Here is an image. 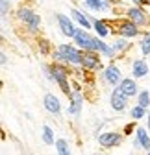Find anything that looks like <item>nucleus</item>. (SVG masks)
Wrapping results in <instances>:
<instances>
[{
  "label": "nucleus",
  "mask_w": 150,
  "mask_h": 155,
  "mask_svg": "<svg viewBox=\"0 0 150 155\" xmlns=\"http://www.w3.org/2000/svg\"><path fill=\"white\" fill-rule=\"evenodd\" d=\"M76 43H78L82 48L93 52V50H98V43H100V41H98V39H93L87 31L80 30V31H76Z\"/></svg>",
  "instance_id": "1"
},
{
  "label": "nucleus",
  "mask_w": 150,
  "mask_h": 155,
  "mask_svg": "<svg viewBox=\"0 0 150 155\" xmlns=\"http://www.w3.org/2000/svg\"><path fill=\"white\" fill-rule=\"evenodd\" d=\"M58 57H61V59H67L70 63H82V54L78 50H74L72 46H60V52H58Z\"/></svg>",
  "instance_id": "2"
},
{
  "label": "nucleus",
  "mask_w": 150,
  "mask_h": 155,
  "mask_svg": "<svg viewBox=\"0 0 150 155\" xmlns=\"http://www.w3.org/2000/svg\"><path fill=\"white\" fill-rule=\"evenodd\" d=\"M126 98H128V96H126L121 89H115L113 94H111V105H113V109L122 111L124 105H126Z\"/></svg>",
  "instance_id": "3"
},
{
  "label": "nucleus",
  "mask_w": 150,
  "mask_h": 155,
  "mask_svg": "<svg viewBox=\"0 0 150 155\" xmlns=\"http://www.w3.org/2000/svg\"><path fill=\"white\" fill-rule=\"evenodd\" d=\"M19 17H21L32 30H35L37 26H39V17H37L35 13H32L30 9H21V11H19Z\"/></svg>",
  "instance_id": "4"
},
{
  "label": "nucleus",
  "mask_w": 150,
  "mask_h": 155,
  "mask_svg": "<svg viewBox=\"0 0 150 155\" xmlns=\"http://www.w3.org/2000/svg\"><path fill=\"white\" fill-rule=\"evenodd\" d=\"M58 22H60L61 31H63L65 35H69V37H76V30L72 28V22L69 21L65 15H58Z\"/></svg>",
  "instance_id": "5"
},
{
  "label": "nucleus",
  "mask_w": 150,
  "mask_h": 155,
  "mask_svg": "<svg viewBox=\"0 0 150 155\" xmlns=\"http://www.w3.org/2000/svg\"><path fill=\"white\" fill-rule=\"evenodd\" d=\"M98 140H100L102 146L109 148V146H115V144L121 142V135H117V133H104V135H100Z\"/></svg>",
  "instance_id": "6"
},
{
  "label": "nucleus",
  "mask_w": 150,
  "mask_h": 155,
  "mask_svg": "<svg viewBox=\"0 0 150 155\" xmlns=\"http://www.w3.org/2000/svg\"><path fill=\"white\" fill-rule=\"evenodd\" d=\"M45 107H46L50 113H56V114H58V113H60V102H58V98H56L54 94H46V96H45Z\"/></svg>",
  "instance_id": "7"
},
{
  "label": "nucleus",
  "mask_w": 150,
  "mask_h": 155,
  "mask_svg": "<svg viewBox=\"0 0 150 155\" xmlns=\"http://www.w3.org/2000/svg\"><path fill=\"white\" fill-rule=\"evenodd\" d=\"M104 74H106V80H107L109 83H113V85H115V83H119V80H121V72H119V68H117V67H113V65L107 67Z\"/></svg>",
  "instance_id": "8"
},
{
  "label": "nucleus",
  "mask_w": 150,
  "mask_h": 155,
  "mask_svg": "<svg viewBox=\"0 0 150 155\" xmlns=\"http://www.w3.org/2000/svg\"><path fill=\"white\" fill-rule=\"evenodd\" d=\"M82 63H84V67L93 68V67H97V65H98V55H97V54H93V52H85V54L82 55Z\"/></svg>",
  "instance_id": "9"
},
{
  "label": "nucleus",
  "mask_w": 150,
  "mask_h": 155,
  "mask_svg": "<svg viewBox=\"0 0 150 155\" xmlns=\"http://www.w3.org/2000/svg\"><path fill=\"white\" fill-rule=\"evenodd\" d=\"M52 72H54L52 76H54L56 80L60 81L61 89H63V91H65V92L69 94V85H67V80H65V70H63V68H58V67H54V70H52Z\"/></svg>",
  "instance_id": "10"
},
{
  "label": "nucleus",
  "mask_w": 150,
  "mask_h": 155,
  "mask_svg": "<svg viewBox=\"0 0 150 155\" xmlns=\"http://www.w3.org/2000/svg\"><path fill=\"white\" fill-rule=\"evenodd\" d=\"M126 96H132V94H135V83H134V80H124L122 83H121V87H119Z\"/></svg>",
  "instance_id": "11"
},
{
  "label": "nucleus",
  "mask_w": 150,
  "mask_h": 155,
  "mask_svg": "<svg viewBox=\"0 0 150 155\" xmlns=\"http://www.w3.org/2000/svg\"><path fill=\"white\" fill-rule=\"evenodd\" d=\"M121 33L126 35V37H134V35L137 33V28H135V24H132V22H122V24H121Z\"/></svg>",
  "instance_id": "12"
},
{
  "label": "nucleus",
  "mask_w": 150,
  "mask_h": 155,
  "mask_svg": "<svg viewBox=\"0 0 150 155\" xmlns=\"http://www.w3.org/2000/svg\"><path fill=\"white\" fill-rule=\"evenodd\" d=\"M137 139H139V144H141L143 148L150 150V139H148V135H146V131H145L143 127L137 129Z\"/></svg>",
  "instance_id": "13"
},
{
  "label": "nucleus",
  "mask_w": 150,
  "mask_h": 155,
  "mask_svg": "<svg viewBox=\"0 0 150 155\" xmlns=\"http://www.w3.org/2000/svg\"><path fill=\"white\" fill-rule=\"evenodd\" d=\"M146 72H148V68H146V65L143 61H135L134 63V76L135 78H143Z\"/></svg>",
  "instance_id": "14"
},
{
  "label": "nucleus",
  "mask_w": 150,
  "mask_h": 155,
  "mask_svg": "<svg viewBox=\"0 0 150 155\" xmlns=\"http://www.w3.org/2000/svg\"><path fill=\"white\" fill-rule=\"evenodd\" d=\"M128 15H130V17H132V18H134V21L137 22V24H141V22H145V15H143V11H139L137 8H132V9H130V11H128Z\"/></svg>",
  "instance_id": "15"
},
{
  "label": "nucleus",
  "mask_w": 150,
  "mask_h": 155,
  "mask_svg": "<svg viewBox=\"0 0 150 155\" xmlns=\"http://www.w3.org/2000/svg\"><path fill=\"white\" fill-rule=\"evenodd\" d=\"M80 104H82V96H80L78 92H76V94H72V105L69 107V113H78Z\"/></svg>",
  "instance_id": "16"
},
{
  "label": "nucleus",
  "mask_w": 150,
  "mask_h": 155,
  "mask_svg": "<svg viewBox=\"0 0 150 155\" xmlns=\"http://www.w3.org/2000/svg\"><path fill=\"white\" fill-rule=\"evenodd\" d=\"M70 13H72V17L76 18V21H78V22H80V24H82L84 28H89V21H87V18H85V17H84V15H82V13H80L78 9H72Z\"/></svg>",
  "instance_id": "17"
},
{
  "label": "nucleus",
  "mask_w": 150,
  "mask_h": 155,
  "mask_svg": "<svg viewBox=\"0 0 150 155\" xmlns=\"http://www.w3.org/2000/svg\"><path fill=\"white\" fill-rule=\"evenodd\" d=\"M56 148H58V153L60 155H70L69 153V146H67V142L63 139H60L58 142H56Z\"/></svg>",
  "instance_id": "18"
},
{
  "label": "nucleus",
  "mask_w": 150,
  "mask_h": 155,
  "mask_svg": "<svg viewBox=\"0 0 150 155\" xmlns=\"http://www.w3.org/2000/svg\"><path fill=\"white\" fill-rule=\"evenodd\" d=\"M43 140H45L46 144H54V137H52V129H50L48 126H45V127H43Z\"/></svg>",
  "instance_id": "19"
},
{
  "label": "nucleus",
  "mask_w": 150,
  "mask_h": 155,
  "mask_svg": "<svg viewBox=\"0 0 150 155\" xmlns=\"http://www.w3.org/2000/svg\"><path fill=\"white\" fill-rule=\"evenodd\" d=\"M141 50H143V54H145V55H146V54H150V33H148V35H145L143 43H141Z\"/></svg>",
  "instance_id": "20"
},
{
  "label": "nucleus",
  "mask_w": 150,
  "mask_h": 155,
  "mask_svg": "<svg viewBox=\"0 0 150 155\" xmlns=\"http://www.w3.org/2000/svg\"><path fill=\"white\" fill-rule=\"evenodd\" d=\"M148 100H150V96H148V92H146V91H143V92L139 94V107H146V105L150 104Z\"/></svg>",
  "instance_id": "21"
},
{
  "label": "nucleus",
  "mask_w": 150,
  "mask_h": 155,
  "mask_svg": "<svg viewBox=\"0 0 150 155\" xmlns=\"http://www.w3.org/2000/svg\"><path fill=\"white\" fill-rule=\"evenodd\" d=\"M95 28H97V31H98V35H107V30H106V24L102 22V21H97L95 22Z\"/></svg>",
  "instance_id": "22"
},
{
  "label": "nucleus",
  "mask_w": 150,
  "mask_h": 155,
  "mask_svg": "<svg viewBox=\"0 0 150 155\" xmlns=\"http://www.w3.org/2000/svg\"><path fill=\"white\" fill-rule=\"evenodd\" d=\"M87 4H89L93 9H102V8H104V0H87Z\"/></svg>",
  "instance_id": "23"
},
{
  "label": "nucleus",
  "mask_w": 150,
  "mask_h": 155,
  "mask_svg": "<svg viewBox=\"0 0 150 155\" xmlns=\"http://www.w3.org/2000/svg\"><path fill=\"white\" fill-rule=\"evenodd\" d=\"M132 116L134 118H141V116H145V107H135V109H132Z\"/></svg>",
  "instance_id": "24"
},
{
  "label": "nucleus",
  "mask_w": 150,
  "mask_h": 155,
  "mask_svg": "<svg viewBox=\"0 0 150 155\" xmlns=\"http://www.w3.org/2000/svg\"><path fill=\"white\" fill-rule=\"evenodd\" d=\"M0 2H2V15H6L8 13V2L6 0H0Z\"/></svg>",
  "instance_id": "25"
},
{
  "label": "nucleus",
  "mask_w": 150,
  "mask_h": 155,
  "mask_svg": "<svg viewBox=\"0 0 150 155\" xmlns=\"http://www.w3.org/2000/svg\"><path fill=\"white\" fill-rule=\"evenodd\" d=\"M148 127H150V113H148Z\"/></svg>",
  "instance_id": "26"
},
{
  "label": "nucleus",
  "mask_w": 150,
  "mask_h": 155,
  "mask_svg": "<svg viewBox=\"0 0 150 155\" xmlns=\"http://www.w3.org/2000/svg\"><path fill=\"white\" fill-rule=\"evenodd\" d=\"M135 2H141V0H135Z\"/></svg>",
  "instance_id": "27"
},
{
  "label": "nucleus",
  "mask_w": 150,
  "mask_h": 155,
  "mask_svg": "<svg viewBox=\"0 0 150 155\" xmlns=\"http://www.w3.org/2000/svg\"><path fill=\"white\" fill-rule=\"evenodd\" d=\"M148 155H150V153H148Z\"/></svg>",
  "instance_id": "28"
}]
</instances>
